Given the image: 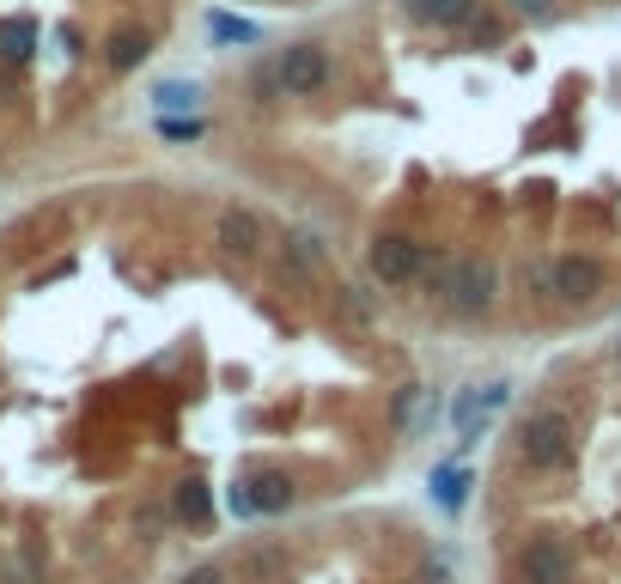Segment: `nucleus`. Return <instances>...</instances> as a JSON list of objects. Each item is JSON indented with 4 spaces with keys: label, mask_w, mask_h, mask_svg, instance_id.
Listing matches in <instances>:
<instances>
[{
    "label": "nucleus",
    "mask_w": 621,
    "mask_h": 584,
    "mask_svg": "<svg viewBox=\"0 0 621 584\" xmlns=\"http://www.w3.org/2000/svg\"><path fill=\"white\" fill-rule=\"evenodd\" d=\"M573 450H579V432H573V415H567V408H536V415L518 427V457H524L530 469H543V475L567 469Z\"/></svg>",
    "instance_id": "nucleus-1"
},
{
    "label": "nucleus",
    "mask_w": 621,
    "mask_h": 584,
    "mask_svg": "<svg viewBox=\"0 0 621 584\" xmlns=\"http://www.w3.org/2000/svg\"><path fill=\"white\" fill-rule=\"evenodd\" d=\"M439 299H445L451 317H464V323H476V317H487L499 299V268L487 256H457L445 268V287H439Z\"/></svg>",
    "instance_id": "nucleus-2"
},
{
    "label": "nucleus",
    "mask_w": 621,
    "mask_h": 584,
    "mask_svg": "<svg viewBox=\"0 0 621 584\" xmlns=\"http://www.w3.org/2000/svg\"><path fill=\"white\" fill-rule=\"evenodd\" d=\"M268 67H275V79H280V98H317V92H329V79H335V62H329L324 43L280 49Z\"/></svg>",
    "instance_id": "nucleus-3"
},
{
    "label": "nucleus",
    "mask_w": 621,
    "mask_h": 584,
    "mask_svg": "<svg viewBox=\"0 0 621 584\" xmlns=\"http://www.w3.org/2000/svg\"><path fill=\"white\" fill-rule=\"evenodd\" d=\"M548 280V299H560V305H591L597 292L609 287V268L597 256H579V250H567V256H555L543 268Z\"/></svg>",
    "instance_id": "nucleus-4"
},
{
    "label": "nucleus",
    "mask_w": 621,
    "mask_h": 584,
    "mask_svg": "<svg viewBox=\"0 0 621 584\" xmlns=\"http://www.w3.org/2000/svg\"><path fill=\"white\" fill-rule=\"evenodd\" d=\"M420 262H427V244L408 238V231H378L372 244H366V268H372L384 287H415Z\"/></svg>",
    "instance_id": "nucleus-5"
},
{
    "label": "nucleus",
    "mask_w": 621,
    "mask_h": 584,
    "mask_svg": "<svg viewBox=\"0 0 621 584\" xmlns=\"http://www.w3.org/2000/svg\"><path fill=\"white\" fill-rule=\"evenodd\" d=\"M238 487H244L256 518H280V511H293V499H299V481L287 475V469H275V462H250L244 475H238Z\"/></svg>",
    "instance_id": "nucleus-6"
},
{
    "label": "nucleus",
    "mask_w": 621,
    "mask_h": 584,
    "mask_svg": "<svg viewBox=\"0 0 621 584\" xmlns=\"http://www.w3.org/2000/svg\"><path fill=\"white\" fill-rule=\"evenodd\" d=\"M518 572L524 584H573V548L560 536H530L518 554Z\"/></svg>",
    "instance_id": "nucleus-7"
},
{
    "label": "nucleus",
    "mask_w": 621,
    "mask_h": 584,
    "mask_svg": "<svg viewBox=\"0 0 621 584\" xmlns=\"http://www.w3.org/2000/svg\"><path fill=\"white\" fill-rule=\"evenodd\" d=\"M147 55H153V31H147V25H116V31L104 37V67L110 74H135Z\"/></svg>",
    "instance_id": "nucleus-8"
},
{
    "label": "nucleus",
    "mask_w": 621,
    "mask_h": 584,
    "mask_svg": "<svg viewBox=\"0 0 621 584\" xmlns=\"http://www.w3.org/2000/svg\"><path fill=\"white\" fill-rule=\"evenodd\" d=\"M403 13L415 25H433V31H464L482 13V0H403Z\"/></svg>",
    "instance_id": "nucleus-9"
},
{
    "label": "nucleus",
    "mask_w": 621,
    "mask_h": 584,
    "mask_svg": "<svg viewBox=\"0 0 621 584\" xmlns=\"http://www.w3.org/2000/svg\"><path fill=\"white\" fill-rule=\"evenodd\" d=\"M263 219L250 214V207H226V214H219V250H226V256H256V250H263Z\"/></svg>",
    "instance_id": "nucleus-10"
},
{
    "label": "nucleus",
    "mask_w": 621,
    "mask_h": 584,
    "mask_svg": "<svg viewBox=\"0 0 621 584\" xmlns=\"http://www.w3.org/2000/svg\"><path fill=\"white\" fill-rule=\"evenodd\" d=\"M172 518L177 523H189V530H195V536H202V530H214V493H207V481H177L172 487Z\"/></svg>",
    "instance_id": "nucleus-11"
},
{
    "label": "nucleus",
    "mask_w": 621,
    "mask_h": 584,
    "mask_svg": "<svg viewBox=\"0 0 621 584\" xmlns=\"http://www.w3.org/2000/svg\"><path fill=\"white\" fill-rule=\"evenodd\" d=\"M31 49H37V18H0V62L7 67H25L31 62Z\"/></svg>",
    "instance_id": "nucleus-12"
},
{
    "label": "nucleus",
    "mask_w": 621,
    "mask_h": 584,
    "mask_svg": "<svg viewBox=\"0 0 621 584\" xmlns=\"http://www.w3.org/2000/svg\"><path fill=\"white\" fill-rule=\"evenodd\" d=\"M153 104L172 116V110H189L195 116V104H202V86L195 79H165V86H153Z\"/></svg>",
    "instance_id": "nucleus-13"
},
{
    "label": "nucleus",
    "mask_w": 621,
    "mask_h": 584,
    "mask_svg": "<svg viewBox=\"0 0 621 584\" xmlns=\"http://www.w3.org/2000/svg\"><path fill=\"white\" fill-rule=\"evenodd\" d=\"M238 572H244V579H256V584H268L275 572H287V548H250L244 560H238Z\"/></svg>",
    "instance_id": "nucleus-14"
},
{
    "label": "nucleus",
    "mask_w": 621,
    "mask_h": 584,
    "mask_svg": "<svg viewBox=\"0 0 621 584\" xmlns=\"http://www.w3.org/2000/svg\"><path fill=\"white\" fill-rule=\"evenodd\" d=\"M207 31H214V43H219V49H232V43H256V37H263L256 25H250V18H232V13H214V18H207Z\"/></svg>",
    "instance_id": "nucleus-15"
},
{
    "label": "nucleus",
    "mask_w": 621,
    "mask_h": 584,
    "mask_svg": "<svg viewBox=\"0 0 621 584\" xmlns=\"http://www.w3.org/2000/svg\"><path fill=\"white\" fill-rule=\"evenodd\" d=\"M433 499H439L445 511H464V499H469V475H464V469H439V475H433Z\"/></svg>",
    "instance_id": "nucleus-16"
},
{
    "label": "nucleus",
    "mask_w": 621,
    "mask_h": 584,
    "mask_svg": "<svg viewBox=\"0 0 621 584\" xmlns=\"http://www.w3.org/2000/svg\"><path fill=\"white\" fill-rule=\"evenodd\" d=\"M287 262H293V268H317V262H324L317 231H287Z\"/></svg>",
    "instance_id": "nucleus-17"
},
{
    "label": "nucleus",
    "mask_w": 621,
    "mask_h": 584,
    "mask_svg": "<svg viewBox=\"0 0 621 584\" xmlns=\"http://www.w3.org/2000/svg\"><path fill=\"white\" fill-rule=\"evenodd\" d=\"M159 135H165V140H202L207 123H202V116H165V123H159Z\"/></svg>",
    "instance_id": "nucleus-18"
},
{
    "label": "nucleus",
    "mask_w": 621,
    "mask_h": 584,
    "mask_svg": "<svg viewBox=\"0 0 621 584\" xmlns=\"http://www.w3.org/2000/svg\"><path fill=\"white\" fill-rule=\"evenodd\" d=\"M464 31H469V43L482 49V43H499V37H506V25H499V18H482V13H476Z\"/></svg>",
    "instance_id": "nucleus-19"
},
{
    "label": "nucleus",
    "mask_w": 621,
    "mask_h": 584,
    "mask_svg": "<svg viewBox=\"0 0 621 584\" xmlns=\"http://www.w3.org/2000/svg\"><path fill=\"white\" fill-rule=\"evenodd\" d=\"M250 92H256V104H275V98H280V79H275V67H256V79H250Z\"/></svg>",
    "instance_id": "nucleus-20"
},
{
    "label": "nucleus",
    "mask_w": 621,
    "mask_h": 584,
    "mask_svg": "<svg viewBox=\"0 0 621 584\" xmlns=\"http://www.w3.org/2000/svg\"><path fill=\"white\" fill-rule=\"evenodd\" d=\"M518 18H555V0H506Z\"/></svg>",
    "instance_id": "nucleus-21"
},
{
    "label": "nucleus",
    "mask_w": 621,
    "mask_h": 584,
    "mask_svg": "<svg viewBox=\"0 0 621 584\" xmlns=\"http://www.w3.org/2000/svg\"><path fill=\"white\" fill-rule=\"evenodd\" d=\"M415 396H420L415 384H403V390H396V402H390V420H396V427H403V420L415 415Z\"/></svg>",
    "instance_id": "nucleus-22"
},
{
    "label": "nucleus",
    "mask_w": 621,
    "mask_h": 584,
    "mask_svg": "<svg viewBox=\"0 0 621 584\" xmlns=\"http://www.w3.org/2000/svg\"><path fill=\"white\" fill-rule=\"evenodd\" d=\"M226 579H232V572H226V567L214 560V567H195V572H183L177 584H226Z\"/></svg>",
    "instance_id": "nucleus-23"
},
{
    "label": "nucleus",
    "mask_w": 621,
    "mask_h": 584,
    "mask_svg": "<svg viewBox=\"0 0 621 584\" xmlns=\"http://www.w3.org/2000/svg\"><path fill=\"white\" fill-rule=\"evenodd\" d=\"M0 584H7V572H0Z\"/></svg>",
    "instance_id": "nucleus-24"
}]
</instances>
